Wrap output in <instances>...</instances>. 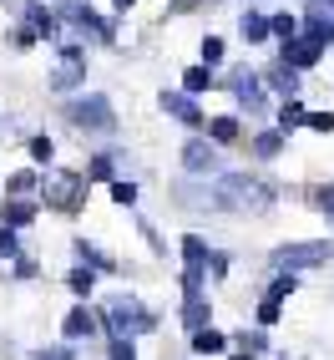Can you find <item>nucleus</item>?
<instances>
[{"mask_svg":"<svg viewBox=\"0 0 334 360\" xmlns=\"http://www.w3.org/2000/svg\"><path fill=\"white\" fill-rule=\"evenodd\" d=\"M213 198H218V213H233V219H264L279 203V183L264 173H218L213 178Z\"/></svg>","mask_w":334,"mask_h":360,"instance_id":"f257e3e1","label":"nucleus"},{"mask_svg":"<svg viewBox=\"0 0 334 360\" xmlns=\"http://www.w3.org/2000/svg\"><path fill=\"white\" fill-rule=\"evenodd\" d=\"M86 173H81V167H46V173H41V208L46 213H61V219H76V213L86 208Z\"/></svg>","mask_w":334,"mask_h":360,"instance_id":"f03ea898","label":"nucleus"},{"mask_svg":"<svg viewBox=\"0 0 334 360\" xmlns=\"http://www.w3.org/2000/svg\"><path fill=\"white\" fill-rule=\"evenodd\" d=\"M97 315H102L107 335H132V340H142V335H152L162 325V315L142 304V295H107L97 304Z\"/></svg>","mask_w":334,"mask_h":360,"instance_id":"7ed1b4c3","label":"nucleus"},{"mask_svg":"<svg viewBox=\"0 0 334 360\" xmlns=\"http://www.w3.org/2000/svg\"><path fill=\"white\" fill-rule=\"evenodd\" d=\"M61 117L76 132H97V137H107V132H116V107H112V97L107 91H71V97L61 102Z\"/></svg>","mask_w":334,"mask_h":360,"instance_id":"20e7f679","label":"nucleus"},{"mask_svg":"<svg viewBox=\"0 0 334 360\" xmlns=\"http://www.w3.org/2000/svg\"><path fill=\"white\" fill-rule=\"evenodd\" d=\"M218 86L233 97V112H243V117H269L274 112V97H269V86L264 77H258V66H228Z\"/></svg>","mask_w":334,"mask_h":360,"instance_id":"39448f33","label":"nucleus"},{"mask_svg":"<svg viewBox=\"0 0 334 360\" xmlns=\"http://www.w3.org/2000/svg\"><path fill=\"white\" fill-rule=\"evenodd\" d=\"M334 259V238H289L269 254V269H289V274H309V269H324Z\"/></svg>","mask_w":334,"mask_h":360,"instance_id":"423d86ee","label":"nucleus"},{"mask_svg":"<svg viewBox=\"0 0 334 360\" xmlns=\"http://www.w3.org/2000/svg\"><path fill=\"white\" fill-rule=\"evenodd\" d=\"M178 162L187 178H218L223 173V148L208 132H187V142L178 148Z\"/></svg>","mask_w":334,"mask_h":360,"instance_id":"0eeeda50","label":"nucleus"},{"mask_svg":"<svg viewBox=\"0 0 334 360\" xmlns=\"http://www.w3.org/2000/svg\"><path fill=\"white\" fill-rule=\"evenodd\" d=\"M97 335H107V330H102V315L91 309V300H76L61 315V340L66 345H86V340H97Z\"/></svg>","mask_w":334,"mask_h":360,"instance_id":"6e6552de","label":"nucleus"},{"mask_svg":"<svg viewBox=\"0 0 334 360\" xmlns=\"http://www.w3.org/2000/svg\"><path fill=\"white\" fill-rule=\"evenodd\" d=\"M324 51H329V46H319L314 36H289V41H279V56L274 61H283V66H294L299 71V77H304V71H314L319 61H324Z\"/></svg>","mask_w":334,"mask_h":360,"instance_id":"1a4fd4ad","label":"nucleus"},{"mask_svg":"<svg viewBox=\"0 0 334 360\" xmlns=\"http://www.w3.org/2000/svg\"><path fill=\"white\" fill-rule=\"evenodd\" d=\"M157 107L173 117V122H182L187 132H203V122H208V112H203V102L198 97H187V91L178 86V91H157Z\"/></svg>","mask_w":334,"mask_h":360,"instance_id":"9d476101","label":"nucleus"},{"mask_svg":"<svg viewBox=\"0 0 334 360\" xmlns=\"http://www.w3.org/2000/svg\"><path fill=\"white\" fill-rule=\"evenodd\" d=\"M228 350H233V335L218 330V325H203V330L187 335V355L193 360H223Z\"/></svg>","mask_w":334,"mask_h":360,"instance_id":"9b49d317","label":"nucleus"},{"mask_svg":"<svg viewBox=\"0 0 334 360\" xmlns=\"http://www.w3.org/2000/svg\"><path fill=\"white\" fill-rule=\"evenodd\" d=\"M203 132L218 142V148H238V142L248 137V127H243V112H213L208 122H203Z\"/></svg>","mask_w":334,"mask_h":360,"instance_id":"f8f14e48","label":"nucleus"},{"mask_svg":"<svg viewBox=\"0 0 334 360\" xmlns=\"http://www.w3.org/2000/svg\"><path fill=\"white\" fill-rule=\"evenodd\" d=\"M258 77H264V86H269V97H274V102H283V97H299V71H294V66L269 61V66H258Z\"/></svg>","mask_w":334,"mask_h":360,"instance_id":"ddd939ff","label":"nucleus"},{"mask_svg":"<svg viewBox=\"0 0 334 360\" xmlns=\"http://www.w3.org/2000/svg\"><path fill=\"white\" fill-rule=\"evenodd\" d=\"M283 148H289V132H283V127H258V132L248 137V158H253V162H274Z\"/></svg>","mask_w":334,"mask_h":360,"instance_id":"4468645a","label":"nucleus"},{"mask_svg":"<svg viewBox=\"0 0 334 360\" xmlns=\"http://www.w3.org/2000/svg\"><path fill=\"white\" fill-rule=\"evenodd\" d=\"M41 219V198H0V224H11V229H31Z\"/></svg>","mask_w":334,"mask_h":360,"instance_id":"2eb2a0df","label":"nucleus"},{"mask_svg":"<svg viewBox=\"0 0 334 360\" xmlns=\"http://www.w3.org/2000/svg\"><path fill=\"white\" fill-rule=\"evenodd\" d=\"M71 254H76V264H91L97 274H122V264H116L102 244H91V238H71Z\"/></svg>","mask_w":334,"mask_h":360,"instance_id":"dca6fc26","label":"nucleus"},{"mask_svg":"<svg viewBox=\"0 0 334 360\" xmlns=\"http://www.w3.org/2000/svg\"><path fill=\"white\" fill-rule=\"evenodd\" d=\"M116 167H122V158H116V148H102V153H91V158H86V167H81V173H86V183H91V188H97V183L107 188L112 178H122V173H116Z\"/></svg>","mask_w":334,"mask_h":360,"instance_id":"f3484780","label":"nucleus"},{"mask_svg":"<svg viewBox=\"0 0 334 360\" xmlns=\"http://www.w3.org/2000/svg\"><path fill=\"white\" fill-rule=\"evenodd\" d=\"M178 320H182V330H187V335L203 330V325H213V300H208V290H203V295H182Z\"/></svg>","mask_w":334,"mask_h":360,"instance_id":"a211bd4d","label":"nucleus"},{"mask_svg":"<svg viewBox=\"0 0 334 360\" xmlns=\"http://www.w3.org/2000/svg\"><path fill=\"white\" fill-rule=\"evenodd\" d=\"M46 86L61 91V97H71V91H81L86 86V61H61L51 77H46Z\"/></svg>","mask_w":334,"mask_h":360,"instance_id":"6ab92c4d","label":"nucleus"},{"mask_svg":"<svg viewBox=\"0 0 334 360\" xmlns=\"http://www.w3.org/2000/svg\"><path fill=\"white\" fill-rule=\"evenodd\" d=\"M213 86H218V71H213V66H203V61L182 66V91H187V97H208Z\"/></svg>","mask_w":334,"mask_h":360,"instance_id":"aec40b11","label":"nucleus"},{"mask_svg":"<svg viewBox=\"0 0 334 360\" xmlns=\"http://www.w3.org/2000/svg\"><path fill=\"white\" fill-rule=\"evenodd\" d=\"M238 36H243V46H269V15L264 11H243L238 15Z\"/></svg>","mask_w":334,"mask_h":360,"instance_id":"412c9836","label":"nucleus"},{"mask_svg":"<svg viewBox=\"0 0 334 360\" xmlns=\"http://www.w3.org/2000/svg\"><path fill=\"white\" fill-rule=\"evenodd\" d=\"M304 122H309V107H304V97H283V102H274V127L294 132V127H304Z\"/></svg>","mask_w":334,"mask_h":360,"instance_id":"4be33fe9","label":"nucleus"},{"mask_svg":"<svg viewBox=\"0 0 334 360\" xmlns=\"http://www.w3.org/2000/svg\"><path fill=\"white\" fill-rule=\"evenodd\" d=\"M6 193L11 198H36L41 193V167L31 162V167H15V173L6 178Z\"/></svg>","mask_w":334,"mask_h":360,"instance_id":"5701e85b","label":"nucleus"},{"mask_svg":"<svg viewBox=\"0 0 334 360\" xmlns=\"http://www.w3.org/2000/svg\"><path fill=\"white\" fill-rule=\"evenodd\" d=\"M233 345H238V350H248V355H258V360L274 350V340H269V330H264V325H243V330H233Z\"/></svg>","mask_w":334,"mask_h":360,"instance_id":"b1692460","label":"nucleus"},{"mask_svg":"<svg viewBox=\"0 0 334 360\" xmlns=\"http://www.w3.org/2000/svg\"><path fill=\"white\" fill-rule=\"evenodd\" d=\"M66 290L76 300H91V295H97V269H91V264H71V269H66Z\"/></svg>","mask_w":334,"mask_h":360,"instance_id":"393cba45","label":"nucleus"},{"mask_svg":"<svg viewBox=\"0 0 334 360\" xmlns=\"http://www.w3.org/2000/svg\"><path fill=\"white\" fill-rule=\"evenodd\" d=\"M26 26H31L41 41H56V36H61V15L46 11V6H31V11H26Z\"/></svg>","mask_w":334,"mask_h":360,"instance_id":"a878e982","label":"nucleus"},{"mask_svg":"<svg viewBox=\"0 0 334 360\" xmlns=\"http://www.w3.org/2000/svg\"><path fill=\"white\" fill-rule=\"evenodd\" d=\"M178 254H182V264H208V254H213V244L198 233V229H187L182 238H178Z\"/></svg>","mask_w":334,"mask_h":360,"instance_id":"bb28decb","label":"nucleus"},{"mask_svg":"<svg viewBox=\"0 0 334 360\" xmlns=\"http://www.w3.org/2000/svg\"><path fill=\"white\" fill-rule=\"evenodd\" d=\"M26 158H31L36 167H51V162H56V137L31 132V137H26Z\"/></svg>","mask_w":334,"mask_h":360,"instance_id":"cd10ccee","label":"nucleus"},{"mask_svg":"<svg viewBox=\"0 0 334 360\" xmlns=\"http://www.w3.org/2000/svg\"><path fill=\"white\" fill-rule=\"evenodd\" d=\"M264 295H269V300H283V304H289V300L299 295V274H289V269H274V279L264 284Z\"/></svg>","mask_w":334,"mask_h":360,"instance_id":"c85d7f7f","label":"nucleus"},{"mask_svg":"<svg viewBox=\"0 0 334 360\" xmlns=\"http://www.w3.org/2000/svg\"><path fill=\"white\" fill-rule=\"evenodd\" d=\"M198 61L218 71V66L228 61V41H223V36H203V41H198Z\"/></svg>","mask_w":334,"mask_h":360,"instance_id":"c756f323","label":"nucleus"},{"mask_svg":"<svg viewBox=\"0 0 334 360\" xmlns=\"http://www.w3.org/2000/svg\"><path fill=\"white\" fill-rule=\"evenodd\" d=\"M269 36H274V41L299 36V15H294V11H274V15H269Z\"/></svg>","mask_w":334,"mask_h":360,"instance_id":"7c9ffc66","label":"nucleus"},{"mask_svg":"<svg viewBox=\"0 0 334 360\" xmlns=\"http://www.w3.org/2000/svg\"><path fill=\"white\" fill-rule=\"evenodd\" d=\"M283 320V300H269V295H258V309H253V325H264V330H274Z\"/></svg>","mask_w":334,"mask_h":360,"instance_id":"2f4dec72","label":"nucleus"},{"mask_svg":"<svg viewBox=\"0 0 334 360\" xmlns=\"http://www.w3.org/2000/svg\"><path fill=\"white\" fill-rule=\"evenodd\" d=\"M107 193H112L116 208H137V183H132V178H112V183H107Z\"/></svg>","mask_w":334,"mask_h":360,"instance_id":"473e14b6","label":"nucleus"},{"mask_svg":"<svg viewBox=\"0 0 334 360\" xmlns=\"http://www.w3.org/2000/svg\"><path fill=\"white\" fill-rule=\"evenodd\" d=\"M107 360H137V340L132 335H107Z\"/></svg>","mask_w":334,"mask_h":360,"instance_id":"72a5a7b5","label":"nucleus"},{"mask_svg":"<svg viewBox=\"0 0 334 360\" xmlns=\"http://www.w3.org/2000/svg\"><path fill=\"white\" fill-rule=\"evenodd\" d=\"M31 360H81V355H76V345L51 340V345H36V350H31Z\"/></svg>","mask_w":334,"mask_h":360,"instance_id":"f704fd0d","label":"nucleus"},{"mask_svg":"<svg viewBox=\"0 0 334 360\" xmlns=\"http://www.w3.org/2000/svg\"><path fill=\"white\" fill-rule=\"evenodd\" d=\"M11 274H15V279H41V259H31L26 249H20V254L11 259Z\"/></svg>","mask_w":334,"mask_h":360,"instance_id":"c9c22d12","label":"nucleus"},{"mask_svg":"<svg viewBox=\"0 0 334 360\" xmlns=\"http://www.w3.org/2000/svg\"><path fill=\"white\" fill-rule=\"evenodd\" d=\"M20 254V229H11V224H0V264H11Z\"/></svg>","mask_w":334,"mask_h":360,"instance_id":"e433bc0d","label":"nucleus"},{"mask_svg":"<svg viewBox=\"0 0 334 360\" xmlns=\"http://www.w3.org/2000/svg\"><path fill=\"white\" fill-rule=\"evenodd\" d=\"M309 198H314V208L324 213V219H329V229H334V183H319Z\"/></svg>","mask_w":334,"mask_h":360,"instance_id":"4c0bfd02","label":"nucleus"},{"mask_svg":"<svg viewBox=\"0 0 334 360\" xmlns=\"http://www.w3.org/2000/svg\"><path fill=\"white\" fill-rule=\"evenodd\" d=\"M228 269H233V254L213 249V254H208V279H218V284H223V279H228Z\"/></svg>","mask_w":334,"mask_h":360,"instance_id":"58836bf2","label":"nucleus"},{"mask_svg":"<svg viewBox=\"0 0 334 360\" xmlns=\"http://www.w3.org/2000/svg\"><path fill=\"white\" fill-rule=\"evenodd\" d=\"M36 41H41V36H36V31L26 26V20H20V26L11 31V46H15V51H31V46H36Z\"/></svg>","mask_w":334,"mask_h":360,"instance_id":"ea45409f","label":"nucleus"},{"mask_svg":"<svg viewBox=\"0 0 334 360\" xmlns=\"http://www.w3.org/2000/svg\"><path fill=\"white\" fill-rule=\"evenodd\" d=\"M304 127H309V132H324V137H329V132H334V112H309V122H304Z\"/></svg>","mask_w":334,"mask_h":360,"instance_id":"a19ab883","label":"nucleus"},{"mask_svg":"<svg viewBox=\"0 0 334 360\" xmlns=\"http://www.w3.org/2000/svg\"><path fill=\"white\" fill-rule=\"evenodd\" d=\"M112 11H116V15H127V11H137V0H112Z\"/></svg>","mask_w":334,"mask_h":360,"instance_id":"79ce46f5","label":"nucleus"},{"mask_svg":"<svg viewBox=\"0 0 334 360\" xmlns=\"http://www.w3.org/2000/svg\"><path fill=\"white\" fill-rule=\"evenodd\" d=\"M223 360H258V355H248V350H238V345H233V350H228Z\"/></svg>","mask_w":334,"mask_h":360,"instance_id":"37998d69","label":"nucleus"},{"mask_svg":"<svg viewBox=\"0 0 334 360\" xmlns=\"http://www.w3.org/2000/svg\"><path fill=\"white\" fill-rule=\"evenodd\" d=\"M269 360H294V355L289 350H269Z\"/></svg>","mask_w":334,"mask_h":360,"instance_id":"c03bdc74","label":"nucleus"},{"mask_svg":"<svg viewBox=\"0 0 334 360\" xmlns=\"http://www.w3.org/2000/svg\"><path fill=\"white\" fill-rule=\"evenodd\" d=\"M304 6H329V0H304Z\"/></svg>","mask_w":334,"mask_h":360,"instance_id":"a18cd8bd","label":"nucleus"}]
</instances>
